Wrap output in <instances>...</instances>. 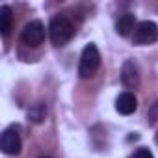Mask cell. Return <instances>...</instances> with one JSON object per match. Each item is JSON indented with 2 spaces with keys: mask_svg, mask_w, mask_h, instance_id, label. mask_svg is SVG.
I'll use <instances>...</instances> for the list:
<instances>
[{
  "mask_svg": "<svg viewBox=\"0 0 158 158\" xmlns=\"http://www.w3.org/2000/svg\"><path fill=\"white\" fill-rule=\"evenodd\" d=\"M50 41L56 45V47H61L65 45L67 41H71V37L74 35V28L71 24V21L63 15H56L52 17L50 21Z\"/></svg>",
  "mask_w": 158,
  "mask_h": 158,
  "instance_id": "1",
  "label": "cell"
},
{
  "mask_svg": "<svg viewBox=\"0 0 158 158\" xmlns=\"http://www.w3.org/2000/svg\"><path fill=\"white\" fill-rule=\"evenodd\" d=\"M121 78H123V84L128 89H134V88L139 86V71H138V67H136L134 61H125Z\"/></svg>",
  "mask_w": 158,
  "mask_h": 158,
  "instance_id": "7",
  "label": "cell"
},
{
  "mask_svg": "<svg viewBox=\"0 0 158 158\" xmlns=\"http://www.w3.org/2000/svg\"><path fill=\"white\" fill-rule=\"evenodd\" d=\"M0 149L4 154H19L21 152V136L15 127H10L0 136Z\"/></svg>",
  "mask_w": 158,
  "mask_h": 158,
  "instance_id": "5",
  "label": "cell"
},
{
  "mask_svg": "<svg viewBox=\"0 0 158 158\" xmlns=\"http://www.w3.org/2000/svg\"><path fill=\"white\" fill-rule=\"evenodd\" d=\"M158 39V26L152 21H143L134 30V43L136 45H149Z\"/></svg>",
  "mask_w": 158,
  "mask_h": 158,
  "instance_id": "4",
  "label": "cell"
},
{
  "mask_svg": "<svg viewBox=\"0 0 158 158\" xmlns=\"http://www.w3.org/2000/svg\"><path fill=\"white\" fill-rule=\"evenodd\" d=\"M11 21H13V17H11L10 6H2V8H0V34H2L4 37L11 30Z\"/></svg>",
  "mask_w": 158,
  "mask_h": 158,
  "instance_id": "9",
  "label": "cell"
},
{
  "mask_svg": "<svg viewBox=\"0 0 158 158\" xmlns=\"http://www.w3.org/2000/svg\"><path fill=\"white\" fill-rule=\"evenodd\" d=\"M28 117L34 121V123H41L43 119H45V106L39 102V104H35L30 112H28Z\"/></svg>",
  "mask_w": 158,
  "mask_h": 158,
  "instance_id": "10",
  "label": "cell"
},
{
  "mask_svg": "<svg viewBox=\"0 0 158 158\" xmlns=\"http://www.w3.org/2000/svg\"><path fill=\"white\" fill-rule=\"evenodd\" d=\"M21 41L28 47H39L45 41V26L39 21H30L21 34Z\"/></svg>",
  "mask_w": 158,
  "mask_h": 158,
  "instance_id": "3",
  "label": "cell"
},
{
  "mask_svg": "<svg viewBox=\"0 0 158 158\" xmlns=\"http://www.w3.org/2000/svg\"><path fill=\"white\" fill-rule=\"evenodd\" d=\"M136 108H138V101H136L134 93H130V91L121 93L117 97V101H115V110L121 115H130V114L136 112Z\"/></svg>",
  "mask_w": 158,
  "mask_h": 158,
  "instance_id": "6",
  "label": "cell"
},
{
  "mask_svg": "<svg viewBox=\"0 0 158 158\" xmlns=\"http://www.w3.org/2000/svg\"><path fill=\"white\" fill-rule=\"evenodd\" d=\"M132 158H154V156H152V152L149 149H138Z\"/></svg>",
  "mask_w": 158,
  "mask_h": 158,
  "instance_id": "11",
  "label": "cell"
},
{
  "mask_svg": "<svg viewBox=\"0 0 158 158\" xmlns=\"http://www.w3.org/2000/svg\"><path fill=\"white\" fill-rule=\"evenodd\" d=\"M134 15L132 13H125V15H121L119 17V21H117V24H115V30H117V34L119 35H128L132 30H136L134 28Z\"/></svg>",
  "mask_w": 158,
  "mask_h": 158,
  "instance_id": "8",
  "label": "cell"
},
{
  "mask_svg": "<svg viewBox=\"0 0 158 158\" xmlns=\"http://www.w3.org/2000/svg\"><path fill=\"white\" fill-rule=\"evenodd\" d=\"M101 65V54H99V48L89 43L86 45V48L82 50V56H80V65H78V74L82 78H89L95 74V71L99 69Z\"/></svg>",
  "mask_w": 158,
  "mask_h": 158,
  "instance_id": "2",
  "label": "cell"
}]
</instances>
